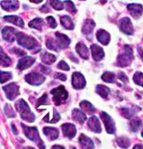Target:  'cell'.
<instances>
[{
    "label": "cell",
    "instance_id": "f907efd6",
    "mask_svg": "<svg viewBox=\"0 0 143 149\" xmlns=\"http://www.w3.org/2000/svg\"><path fill=\"white\" fill-rule=\"evenodd\" d=\"M133 149H143V145L137 144V145L135 146Z\"/></svg>",
    "mask_w": 143,
    "mask_h": 149
},
{
    "label": "cell",
    "instance_id": "e0dca14e",
    "mask_svg": "<svg viewBox=\"0 0 143 149\" xmlns=\"http://www.w3.org/2000/svg\"><path fill=\"white\" fill-rule=\"evenodd\" d=\"M1 6L3 9L7 11H16L19 7V3L18 1H10L5 0L1 2Z\"/></svg>",
    "mask_w": 143,
    "mask_h": 149
},
{
    "label": "cell",
    "instance_id": "681fc988",
    "mask_svg": "<svg viewBox=\"0 0 143 149\" xmlns=\"http://www.w3.org/2000/svg\"><path fill=\"white\" fill-rule=\"evenodd\" d=\"M52 149H65L63 146L59 145H55L52 147Z\"/></svg>",
    "mask_w": 143,
    "mask_h": 149
},
{
    "label": "cell",
    "instance_id": "7a4b0ae2",
    "mask_svg": "<svg viewBox=\"0 0 143 149\" xmlns=\"http://www.w3.org/2000/svg\"><path fill=\"white\" fill-rule=\"evenodd\" d=\"M21 126L23 127L25 136L28 137L30 140L35 142L40 149H46L44 143L41 139L40 138L37 127H27L23 124H21Z\"/></svg>",
    "mask_w": 143,
    "mask_h": 149
},
{
    "label": "cell",
    "instance_id": "c3c4849f",
    "mask_svg": "<svg viewBox=\"0 0 143 149\" xmlns=\"http://www.w3.org/2000/svg\"><path fill=\"white\" fill-rule=\"evenodd\" d=\"M41 70H42V72H44V73H46V74H48V72L50 71V68H46V66H43V65H41Z\"/></svg>",
    "mask_w": 143,
    "mask_h": 149
},
{
    "label": "cell",
    "instance_id": "9c48e42d",
    "mask_svg": "<svg viewBox=\"0 0 143 149\" xmlns=\"http://www.w3.org/2000/svg\"><path fill=\"white\" fill-rule=\"evenodd\" d=\"M72 84L75 89H82L85 87L86 82L83 74H81L80 72H75L72 74Z\"/></svg>",
    "mask_w": 143,
    "mask_h": 149
},
{
    "label": "cell",
    "instance_id": "83f0119b",
    "mask_svg": "<svg viewBox=\"0 0 143 149\" xmlns=\"http://www.w3.org/2000/svg\"><path fill=\"white\" fill-rule=\"evenodd\" d=\"M41 58L43 63H44L46 65H50V64L53 63L55 61V56L53 54L48 53V52H45V53L42 54L41 55Z\"/></svg>",
    "mask_w": 143,
    "mask_h": 149
},
{
    "label": "cell",
    "instance_id": "f35d334b",
    "mask_svg": "<svg viewBox=\"0 0 143 149\" xmlns=\"http://www.w3.org/2000/svg\"><path fill=\"white\" fill-rule=\"evenodd\" d=\"M4 111L6 115L7 116L8 118H14L16 114H15V112L13 111V108H11V106L9 105H6L4 107Z\"/></svg>",
    "mask_w": 143,
    "mask_h": 149
},
{
    "label": "cell",
    "instance_id": "603a6c76",
    "mask_svg": "<svg viewBox=\"0 0 143 149\" xmlns=\"http://www.w3.org/2000/svg\"><path fill=\"white\" fill-rule=\"evenodd\" d=\"M72 119L75 120L77 123H80V124H83L84 121L86 120V116L83 113V111H82L79 109L75 108L72 111Z\"/></svg>",
    "mask_w": 143,
    "mask_h": 149
},
{
    "label": "cell",
    "instance_id": "836d02e7",
    "mask_svg": "<svg viewBox=\"0 0 143 149\" xmlns=\"http://www.w3.org/2000/svg\"><path fill=\"white\" fill-rule=\"evenodd\" d=\"M142 124V120L139 119H134L131 120V127L133 132H137L139 130L140 127H141V125Z\"/></svg>",
    "mask_w": 143,
    "mask_h": 149
},
{
    "label": "cell",
    "instance_id": "b9f144b4",
    "mask_svg": "<svg viewBox=\"0 0 143 149\" xmlns=\"http://www.w3.org/2000/svg\"><path fill=\"white\" fill-rule=\"evenodd\" d=\"M122 112L125 118H128V119L132 118L133 116V111H131V109H128V108H124L122 110Z\"/></svg>",
    "mask_w": 143,
    "mask_h": 149
},
{
    "label": "cell",
    "instance_id": "9a60e30c",
    "mask_svg": "<svg viewBox=\"0 0 143 149\" xmlns=\"http://www.w3.org/2000/svg\"><path fill=\"white\" fill-rule=\"evenodd\" d=\"M127 8L130 11L131 16L134 18H138L143 13V6L137 4H131L127 6Z\"/></svg>",
    "mask_w": 143,
    "mask_h": 149
},
{
    "label": "cell",
    "instance_id": "6da1fadb",
    "mask_svg": "<svg viewBox=\"0 0 143 149\" xmlns=\"http://www.w3.org/2000/svg\"><path fill=\"white\" fill-rule=\"evenodd\" d=\"M17 111L20 113L22 119L26 121L32 123L35 120V116L34 113L31 111L28 104L23 99H20L15 104Z\"/></svg>",
    "mask_w": 143,
    "mask_h": 149
},
{
    "label": "cell",
    "instance_id": "d590c367",
    "mask_svg": "<svg viewBox=\"0 0 143 149\" xmlns=\"http://www.w3.org/2000/svg\"><path fill=\"white\" fill-rule=\"evenodd\" d=\"M133 79L134 82L135 84H138V85L143 87V74L140 72H137L135 73L133 75Z\"/></svg>",
    "mask_w": 143,
    "mask_h": 149
},
{
    "label": "cell",
    "instance_id": "3957f363",
    "mask_svg": "<svg viewBox=\"0 0 143 149\" xmlns=\"http://www.w3.org/2000/svg\"><path fill=\"white\" fill-rule=\"evenodd\" d=\"M133 58V52L131 47L128 45H125L124 47V52L117 58V65L123 68L128 66Z\"/></svg>",
    "mask_w": 143,
    "mask_h": 149
},
{
    "label": "cell",
    "instance_id": "4dcf8cb0",
    "mask_svg": "<svg viewBox=\"0 0 143 149\" xmlns=\"http://www.w3.org/2000/svg\"><path fill=\"white\" fill-rule=\"evenodd\" d=\"M44 25V23L43 19H41V18H35V19L32 20V21L29 23L30 27L35 28V29L37 30H41Z\"/></svg>",
    "mask_w": 143,
    "mask_h": 149
},
{
    "label": "cell",
    "instance_id": "2e32d148",
    "mask_svg": "<svg viewBox=\"0 0 143 149\" xmlns=\"http://www.w3.org/2000/svg\"><path fill=\"white\" fill-rule=\"evenodd\" d=\"M88 125L90 130L93 132L100 133L101 132V125L98 118L96 116H92L89 118Z\"/></svg>",
    "mask_w": 143,
    "mask_h": 149
},
{
    "label": "cell",
    "instance_id": "e575fe53",
    "mask_svg": "<svg viewBox=\"0 0 143 149\" xmlns=\"http://www.w3.org/2000/svg\"><path fill=\"white\" fill-rule=\"evenodd\" d=\"M12 77V74L9 72H3L0 70V83H3L7 82Z\"/></svg>",
    "mask_w": 143,
    "mask_h": 149
},
{
    "label": "cell",
    "instance_id": "74e56055",
    "mask_svg": "<svg viewBox=\"0 0 143 149\" xmlns=\"http://www.w3.org/2000/svg\"><path fill=\"white\" fill-rule=\"evenodd\" d=\"M64 3L65 4V8L67 11L71 13H76L77 12V10L75 6V4L70 0H67V1H64Z\"/></svg>",
    "mask_w": 143,
    "mask_h": 149
},
{
    "label": "cell",
    "instance_id": "f6af8a7d",
    "mask_svg": "<svg viewBox=\"0 0 143 149\" xmlns=\"http://www.w3.org/2000/svg\"><path fill=\"white\" fill-rule=\"evenodd\" d=\"M55 77L58 79H60V80L62 81H65L67 79L66 75L63 73H60V72H57V73L55 74Z\"/></svg>",
    "mask_w": 143,
    "mask_h": 149
},
{
    "label": "cell",
    "instance_id": "ba28073f",
    "mask_svg": "<svg viewBox=\"0 0 143 149\" xmlns=\"http://www.w3.org/2000/svg\"><path fill=\"white\" fill-rule=\"evenodd\" d=\"M25 80L32 85L38 86L45 81V77L38 72H31L25 76Z\"/></svg>",
    "mask_w": 143,
    "mask_h": 149
},
{
    "label": "cell",
    "instance_id": "7402d4cb",
    "mask_svg": "<svg viewBox=\"0 0 143 149\" xmlns=\"http://www.w3.org/2000/svg\"><path fill=\"white\" fill-rule=\"evenodd\" d=\"M76 50L82 58L84 59H88L89 57V51L88 49L85 45L82 43H78L76 46Z\"/></svg>",
    "mask_w": 143,
    "mask_h": 149
},
{
    "label": "cell",
    "instance_id": "f1b7e54d",
    "mask_svg": "<svg viewBox=\"0 0 143 149\" xmlns=\"http://www.w3.org/2000/svg\"><path fill=\"white\" fill-rule=\"evenodd\" d=\"M80 106L84 111L86 112L88 114H92L95 111V107L87 101H83L82 102H81Z\"/></svg>",
    "mask_w": 143,
    "mask_h": 149
},
{
    "label": "cell",
    "instance_id": "7c38bea8",
    "mask_svg": "<svg viewBox=\"0 0 143 149\" xmlns=\"http://www.w3.org/2000/svg\"><path fill=\"white\" fill-rule=\"evenodd\" d=\"M55 35V37H56V41H55V43H56L58 48H66V47H68L69 45L70 44V40L69 39V37H67V35L59 33H56Z\"/></svg>",
    "mask_w": 143,
    "mask_h": 149
},
{
    "label": "cell",
    "instance_id": "cb8c5ba5",
    "mask_svg": "<svg viewBox=\"0 0 143 149\" xmlns=\"http://www.w3.org/2000/svg\"><path fill=\"white\" fill-rule=\"evenodd\" d=\"M4 19L6 21L8 22V23H13V24L17 25L21 28H23L24 27V22H23V19L20 18L19 16H6L4 17Z\"/></svg>",
    "mask_w": 143,
    "mask_h": 149
},
{
    "label": "cell",
    "instance_id": "d6986e66",
    "mask_svg": "<svg viewBox=\"0 0 143 149\" xmlns=\"http://www.w3.org/2000/svg\"><path fill=\"white\" fill-rule=\"evenodd\" d=\"M82 149H94V143L92 140L84 134H81L79 139Z\"/></svg>",
    "mask_w": 143,
    "mask_h": 149
},
{
    "label": "cell",
    "instance_id": "7dc6e473",
    "mask_svg": "<svg viewBox=\"0 0 143 149\" xmlns=\"http://www.w3.org/2000/svg\"><path fill=\"white\" fill-rule=\"evenodd\" d=\"M119 79H121V80H122L123 82H127V81H128L127 77H126V75L124 73V72H121V73H119Z\"/></svg>",
    "mask_w": 143,
    "mask_h": 149
},
{
    "label": "cell",
    "instance_id": "5bb4252c",
    "mask_svg": "<svg viewBox=\"0 0 143 149\" xmlns=\"http://www.w3.org/2000/svg\"><path fill=\"white\" fill-rule=\"evenodd\" d=\"M35 59L30 56H25L24 58H21V60L18 61V65H17V68L21 70H25L27 68H29L32 65L35 63Z\"/></svg>",
    "mask_w": 143,
    "mask_h": 149
},
{
    "label": "cell",
    "instance_id": "52a82bcc",
    "mask_svg": "<svg viewBox=\"0 0 143 149\" xmlns=\"http://www.w3.org/2000/svg\"><path fill=\"white\" fill-rule=\"evenodd\" d=\"M3 90L4 91L6 97L11 101L14 100L19 95V87L16 83H11L6 85L3 87Z\"/></svg>",
    "mask_w": 143,
    "mask_h": 149
},
{
    "label": "cell",
    "instance_id": "8d00e7d4",
    "mask_svg": "<svg viewBox=\"0 0 143 149\" xmlns=\"http://www.w3.org/2000/svg\"><path fill=\"white\" fill-rule=\"evenodd\" d=\"M50 5L54 9L57 11H60L64 8L63 3L60 0H50Z\"/></svg>",
    "mask_w": 143,
    "mask_h": 149
},
{
    "label": "cell",
    "instance_id": "30bf717a",
    "mask_svg": "<svg viewBox=\"0 0 143 149\" xmlns=\"http://www.w3.org/2000/svg\"><path fill=\"white\" fill-rule=\"evenodd\" d=\"M1 33L4 40L8 42H13L16 38L18 33L15 28L11 27H5L1 31Z\"/></svg>",
    "mask_w": 143,
    "mask_h": 149
},
{
    "label": "cell",
    "instance_id": "f5cc1de1",
    "mask_svg": "<svg viewBox=\"0 0 143 149\" xmlns=\"http://www.w3.org/2000/svg\"><path fill=\"white\" fill-rule=\"evenodd\" d=\"M31 2H34V3H36V4H39L41 3L43 0H30Z\"/></svg>",
    "mask_w": 143,
    "mask_h": 149
},
{
    "label": "cell",
    "instance_id": "1f68e13d",
    "mask_svg": "<svg viewBox=\"0 0 143 149\" xmlns=\"http://www.w3.org/2000/svg\"><path fill=\"white\" fill-rule=\"evenodd\" d=\"M117 142L119 146L123 148H128L131 145L130 140L126 137H119L117 139Z\"/></svg>",
    "mask_w": 143,
    "mask_h": 149
},
{
    "label": "cell",
    "instance_id": "60d3db41",
    "mask_svg": "<svg viewBox=\"0 0 143 149\" xmlns=\"http://www.w3.org/2000/svg\"><path fill=\"white\" fill-rule=\"evenodd\" d=\"M48 25L51 28H55L57 27V23L55 22V18L53 16H48L46 18Z\"/></svg>",
    "mask_w": 143,
    "mask_h": 149
},
{
    "label": "cell",
    "instance_id": "d6a6232c",
    "mask_svg": "<svg viewBox=\"0 0 143 149\" xmlns=\"http://www.w3.org/2000/svg\"><path fill=\"white\" fill-rule=\"evenodd\" d=\"M102 80L105 81V82H115V74H114L113 72H106L102 74Z\"/></svg>",
    "mask_w": 143,
    "mask_h": 149
},
{
    "label": "cell",
    "instance_id": "816d5d0a",
    "mask_svg": "<svg viewBox=\"0 0 143 149\" xmlns=\"http://www.w3.org/2000/svg\"><path fill=\"white\" fill-rule=\"evenodd\" d=\"M138 52H139L141 58H142V60H143V50L142 49L139 48V49H138Z\"/></svg>",
    "mask_w": 143,
    "mask_h": 149
},
{
    "label": "cell",
    "instance_id": "ffe728a7",
    "mask_svg": "<svg viewBox=\"0 0 143 149\" xmlns=\"http://www.w3.org/2000/svg\"><path fill=\"white\" fill-rule=\"evenodd\" d=\"M90 49H91L93 58L95 61H100L103 58L104 56H105V53H104L103 49L97 45H91Z\"/></svg>",
    "mask_w": 143,
    "mask_h": 149
},
{
    "label": "cell",
    "instance_id": "7bdbcfd3",
    "mask_svg": "<svg viewBox=\"0 0 143 149\" xmlns=\"http://www.w3.org/2000/svg\"><path fill=\"white\" fill-rule=\"evenodd\" d=\"M47 101H48V96H47V94H45L40 99H38L37 106H41V105H47Z\"/></svg>",
    "mask_w": 143,
    "mask_h": 149
},
{
    "label": "cell",
    "instance_id": "db71d44e",
    "mask_svg": "<svg viewBox=\"0 0 143 149\" xmlns=\"http://www.w3.org/2000/svg\"><path fill=\"white\" fill-rule=\"evenodd\" d=\"M26 149H35V148H31V147H28V148H27Z\"/></svg>",
    "mask_w": 143,
    "mask_h": 149
},
{
    "label": "cell",
    "instance_id": "d4e9b609",
    "mask_svg": "<svg viewBox=\"0 0 143 149\" xmlns=\"http://www.w3.org/2000/svg\"><path fill=\"white\" fill-rule=\"evenodd\" d=\"M95 25V22L93 21V20H87V21L84 23V24L83 25L82 32H83V33L86 35H90V34H91L93 30Z\"/></svg>",
    "mask_w": 143,
    "mask_h": 149
},
{
    "label": "cell",
    "instance_id": "8992f818",
    "mask_svg": "<svg viewBox=\"0 0 143 149\" xmlns=\"http://www.w3.org/2000/svg\"><path fill=\"white\" fill-rule=\"evenodd\" d=\"M100 118L102 121H103L107 132L108 134H114L115 132V123H114L112 118L107 113H105V112H102L101 113Z\"/></svg>",
    "mask_w": 143,
    "mask_h": 149
},
{
    "label": "cell",
    "instance_id": "bcb514c9",
    "mask_svg": "<svg viewBox=\"0 0 143 149\" xmlns=\"http://www.w3.org/2000/svg\"><path fill=\"white\" fill-rule=\"evenodd\" d=\"M12 52H13V53L16 54V55H18V56H23V55H25V52H23V50L19 49L14 48L12 50Z\"/></svg>",
    "mask_w": 143,
    "mask_h": 149
},
{
    "label": "cell",
    "instance_id": "484cf974",
    "mask_svg": "<svg viewBox=\"0 0 143 149\" xmlns=\"http://www.w3.org/2000/svg\"><path fill=\"white\" fill-rule=\"evenodd\" d=\"M11 64V59L5 54L3 49L0 47V65L3 67H8Z\"/></svg>",
    "mask_w": 143,
    "mask_h": 149
},
{
    "label": "cell",
    "instance_id": "11a10c76",
    "mask_svg": "<svg viewBox=\"0 0 143 149\" xmlns=\"http://www.w3.org/2000/svg\"><path fill=\"white\" fill-rule=\"evenodd\" d=\"M141 135H142V136L143 137V131L142 132V133H141Z\"/></svg>",
    "mask_w": 143,
    "mask_h": 149
},
{
    "label": "cell",
    "instance_id": "8fae6325",
    "mask_svg": "<svg viewBox=\"0 0 143 149\" xmlns=\"http://www.w3.org/2000/svg\"><path fill=\"white\" fill-rule=\"evenodd\" d=\"M120 29L126 35H132L133 33V28L130 18L125 17L121 20Z\"/></svg>",
    "mask_w": 143,
    "mask_h": 149
},
{
    "label": "cell",
    "instance_id": "4316f807",
    "mask_svg": "<svg viewBox=\"0 0 143 149\" xmlns=\"http://www.w3.org/2000/svg\"><path fill=\"white\" fill-rule=\"evenodd\" d=\"M60 23L65 29L67 30H72L75 28L73 21L71 19L70 16H63L60 18Z\"/></svg>",
    "mask_w": 143,
    "mask_h": 149
},
{
    "label": "cell",
    "instance_id": "277c9868",
    "mask_svg": "<svg viewBox=\"0 0 143 149\" xmlns=\"http://www.w3.org/2000/svg\"><path fill=\"white\" fill-rule=\"evenodd\" d=\"M16 38L18 45L22 46L25 49H33L38 46L37 42L35 39L23 35L21 33H18Z\"/></svg>",
    "mask_w": 143,
    "mask_h": 149
},
{
    "label": "cell",
    "instance_id": "5b68a950",
    "mask_svg": "<svg viewBox=\"0 0 143 149\" xmlns=\"http://www.w3.org/2000/svg\"><path fill=\"white\" fill-rule=\"evenodd\" d=\"M50 93L53 94V101L56 106L65 103L68 97V93L63 86H60L58 88L53 89Z\"/></svg>",
    "mask_w": 143,
    "mask_h": 149
},
{
    "label": "cell",
    "instance_id": "ab89813d",
    "mask_svg": "<svg viewBox=\"0 0 143 149\" xmlns=\"http://www.w3.org/2000/svg\"><path fill=\"white\" fill-rule=\"evenodd\" d=\"M46 46L48 49L50 50L53 51H57L58 50V46H57L56 43L52 39H48L46 41Z\"/></svg>",
    "mask_w": 143,
    "mask_h": 149
},
{
    "label": "cell",
    "instance_id": "f546056e",
    "mask_svg": "<svg viewBox=\"0 0 143 149\" xmlns=\"http://www.w3.org/2000/svg\"><path fill=\"white\" fill-rule=\"evenodd\" d=\"M96 91L101 97L106 98L108 96L109 92H110V89H109V88L106 87L105 85L99 84V85H97L96 87Z\"/></svg>",
    "mask_w": 143,
    "mask_h": 149
},
{
    "label": "cell",
    "instance_id": "ee69618b",
    "mask_svg": "<svg viewBox=\"0 0 143 149\" xmlns=\"http://www.w3.org/2000/svg\"><path fill=\"white\" fill-rule=\"evenodd\" d=\"M58 68L59 69H60V70H70V67H69V65H67V63H66L65 61H60L58 64Z\"/></svg>",
    "mask_w": 143,
    "mask_h": 149
},
{
    "label": "cell",
    "instance_id": "44dd1931",
    "mask_svg": "<svg viewBox=\"0 0 143 149\" xmlns=\"http://www.w3.org/2000/svg\"><path fill=\"white\" fill-rule=\"evenodd\" d=\"M96 37L97 40L103 45H107L110 42V35L104 30H98L96 33Z\"/></svg>",
    "mask_w": 143,
    "mask_h": 149
},
{
    "label": "cell",
    "instance_id": "4fadbf2b",
    "mask_svg": "<svg viewBox=\"0 0 143 149\" xmlns=\"http://www.w3.org/2000/svg\"><path fill=\"white\" fill-rule=\"evenodd\" d=\"M62 130L64 136L69 139H72L77 134V130L75 126L71 123H65L62 125Z\"/></svg>",
    "mask_w": 143,
    "mask_h": 149
},
{
    "label": "cell",
    "instance_id": "ac0fdd59",
    "mask_svg": "<svg viewBox=\"0 0 143 149\" xmlns=\"http://www.w3.org/2000/svg\"><path fill=\"white\" fill-rule=\"evenodd\" d=\"M43 132L50 141L55 140L58 137L59 131L56 128L46 127L43 129Z\"/></svg>",
    "mask_w": 143,
    "mask_h": 149
}]
</instances>
